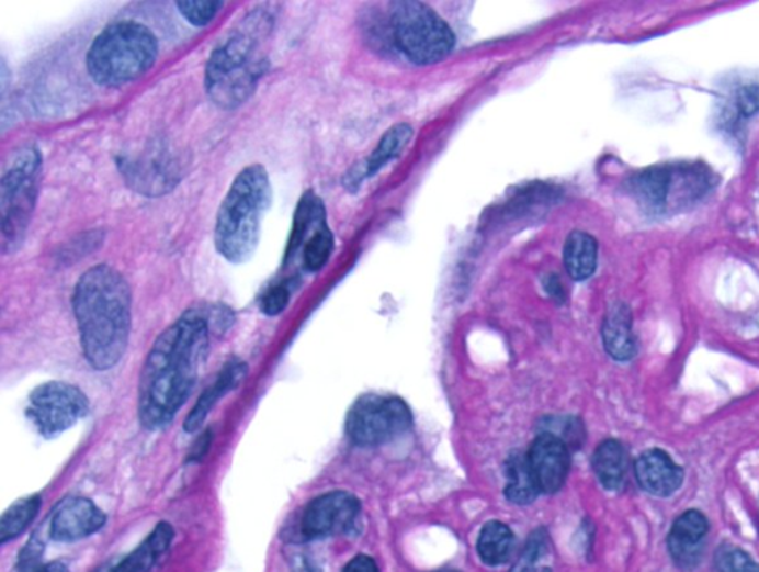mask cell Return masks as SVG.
<instances>
[{
	"label": "cell",
	"mask_w": 759,
	"mask_h": 572,
	"mask_svg": "<svg viewBox=\"0 0 759 572\" xmlns=\"http://www.w3.org/2000/svg\"><path fill=\"white\" fill-rule=\"evenodd\" d=\"M209 315L189 310L155 340L138 385L141 426L159 430L188 401L208 355Z\"/></svg>",
	"instance_id": "cell-1"
},
{
	"label": "cell",
	"mask_w": 759,
	"mask_h": 572,
	"mask_svg": "<svg viewBox=\"0 0 759 572\" xmlns=\"http://www.w3.org/2000/svg\"><path fill=\"white\" fill-rule=\"evenodd\" d=\"M133 294L117 269L97 265L76 283L73 311L83 355L97 370L112 369L124 357L131 334Z\"/></svg>",
	"instance_id": "cell-2"
},
{
	"label": "cell",
	"mask_w": 759,
	"mask_h": 572,
	"mask_svg": "<svg viewBox=\"0 0 759 572\" xmlns=\"http://www.w3.org/2000/svg\"><path fill=\"white\" fill-rule=\"evenodd\" d=\"M272 20L265 12H252L236 24L215 46L206 63L205 87L213 102L223 109L240 106L254 92L268 69L263 54Z\"/></svg>",
	"instance_id": "cell-3"
},
{
	"label": "cell",
	"mask_w": 759,
	"mask_h": 572,
	"mask_svg": "<svg viewBox=\"0 0 759 572\" xmlns=\"http://www.w3.org/2000/svg\"><path fill=\"white\" fill-rule=\"evenodd\" d=\"M272 201L273 189L263 166L252 164L236 176L215 218L214 244L223 258L240 265L254 256Z\"/></svg>",
	"instance_id": "cell-4"
},
{
	"label": "cell",
	"mask_w": 759,
	"mask_h": 572,
	"mask_svg": "<svg viewBox=\"0 0 759 572\" xmlns=\"http://www.w3.org/2000/svg\"><path fill=\"white\" fill-rule=\"evenodd\" d=\"M159 42L137 21H117L95 37L87 54V69L101 87H122L137 81L155 66Z\"/></svg>",
	"instance_id": "cell-5"
},
{
	"label": "cell",
	"mask_w": 759,
	"mask_h": 572,
	"mask_svg": "<svg viewBox=\"0 0 759 572\" xmlns=\"http://www.w3.org/2000/svg\"><path fill=\"white\" fill-rule=\"evenodd\" d=\"M44 175V157L37 145H24L7 162L0 180V235L3 254L23 244L35 213Z\"/></svg>",
	"instance_id": "cell-6"
},
{
	"label": "cell",
	"mask_w": 759,
	"mask_h": 572,
	"mask_svg": "<svg viewBox=\"0 0 759 572\" xmlns=\"http://www.w3.org/2000/svg\"><path fill=\"white\" fill-rule=\"evenodd\" d=\"M390 27L400 52L416 65H435L449 57L455 45L449 23L424 3H392Z\"/></svg>",
	"instance_id": "cell-7"
},
{
	"label": "cell",
	"mask_w": 759,
	"mask_h": 572,
	"mask_svg": "<svg viewBox=\"0 0 759 572\" xmlns=\"http://www.w3.org/2000/svg\"><path fill=\"white\" fill-rule=\"evenodd\" d=\"M411 426L410 407L398 397L365 395L348 415V435L353 444L377 446L403 435Z\"/></svg>",
	"instance_id": "cell-8"
},
{
	"label": "cell",
	"mask_w": 759,
	"mask_h": 572,
	"mask_svg": "<svg viewBox=\"0 0 759 572\" xmlns=\"http://www.w3.org/2000/svg\"><path fill=\"white\" fill-rule=\"evenodd\" d=\"M88 411L90 403L78 386L53 381L33 391L27 414L37 430L49 437L69 430Z\"/></svg>",
	"instance_id": "cell-9"
},
{
	"label": "cell",
	"mask_w": 759,
	"mask_h": 572,
	"mask_svg": "<svg viewBox=\"0 0 759 572\" xmlns=\"http://www.w3.org/2000/svg\"><path fill=\"white\" fill-rule=\"evenodd\" d=\"M360 512L361 503L355 495L344 491L328 492L306 507L302 519L303 536L318 540L349 532Z\"/></svg>",
	"instance_id": "cell-10"
},
{
	"label": "cell",
	"mask_w": 759,
	"mask_h": 572,
	"mask_svg": "<svg viewBox=\"0 0 759 572\" xmlns=\"http://www.w3.org/2000/svg\"><path fill=\"white\" fill-rule=\"evenodd\" d=\"M526 460L540 492L555 494L563 487L571 462L564 439L552 433L540 435L531 445Z\"/></svg>",
	"instance_id": "cell-11"
},
{
	"label": "cell",
	"mask_w": 759,
	"mask_h": 572,
	"mask_svg": "<svg viewBox=\"0 0 759 572\" xmlns=\"http://www.w3.org/2000/svg\"><path fill=\"white\" fill-rule=\"evenodd\" d=\"M710 528V520L699 511L684 512L675 519L668 536V549L675 565L684 571L699 565Z\"/></svg>",
	"instance_id": "cell-12"
},
{
	"label": "cell",
	"mask_w": 759,
	"mask_h": 572,
	"mask_svg": "<svg viewBox=\"0 0 759 572\" xmlns=\"http://www.w3.org/2000/svg\"><path fill=\"white\" fill-rule=\"evenodd\" d=\"M105 515L91 500L83 496L67 498L50 520V537L56 541L82 540L104 527Z\"/></svg>",
	"instance_id": "cell-13"
},
{
	"label": "cell",
	"mask_w": 759,
	"mask_h": 572,
	"mask_svg": "<svg viewBox=\"0 0 759 572\" xmlns=\"http://www.w3.org/2000/svg\"><path fill=\"white\" fill-rule=\"evenodd\" d=\"M635 476L648 494L668 498L682 486L684 470L659 448L648 449L635 461Z\"/></svg>",
	"instance_id": "cell-14"
},
{
	"label": "cell",
	"mask_w": 759,
	"mask_h": 572,
	"mask_svg": "<svg viewBox=\"0 0 759 572\" xmlns=\"http://www.w3.org/2000/svg\"><path fill=\"white\" fill-rule=\"evenodd\" d=\"M174 540V529L168 521L156 525L150 536L111 572H158Z\"/></svg>",
	"instance_id": "cell-15"
},
{
	"label": "cell",
	"mask_w": 759,
	"mask_h": 572,
	"mask_svg": "<svg viewBox=\"0 0 759 572\" xmlns=\"http://www.w3.org/2000/svg\"><path fill=\"white\" fill-rule=\"evenodd\" d=\"M602 340L607 352L614 360L627 361L634 359L638 347L634 329H632V313L630 306L618 302L609 310L602 325Z\"/></svg>",
	"instance_id": "cell-16"
},
{
	"label": "cell",
	"mask_w": 759,
	"mask_h": 572,
	"mask_svg": "<svg viewBox=\"0 0 759 572\" xmlns=\"http://www.w3.org/2000/svg\"><path fill=\"white\" fill-rule=\"evenodd\" d=\"M246 375V363L235 361V363L227 364L226 368L222 370L220 375L217 377V380H215V382L204 391V394H201V397L197 399L195 407H193L192 412H190L188 418L184 420V430L188 433L200 430L202 424L205 423L206 416L209 415L211 410L217 405L223 395H226L229 391L234 390L235 386H238Z\"/></svg>",
	"instance_id": "cell-17"
},
{
	"label": "cell",
	"mask_w": 759,
	"mask_h": 572,
	"mask_svg": "<svg viewBox=\"0 0 759 572\" xmlns=\"http://www.w3.org/2000/svg\"><path fill=\"white\" fill-rule=\"evenodd\" d=\"M411 137L412 128L408 124L394 125V127L387 130L385 136L378 142V146L375 147L374 153L366 159L362 170L350 172V180L345 182L349 183V189L352 188L353 183L360 184L362 179L377 175L392 159L398 158L408 143H410Z\"/></svg>",
	"instance_id": "cell-18"
},
{
	"label": "cell",
	"mask_w": 759,
	"mask_h": 572,
	"mask_svg": "<svg viewBox=\"0 0 759 572\" xmlns=\"http://www.w3.org/2000/svg\"><path fill=\"white\" fill-rule=\"evenodd\" d=\"M565 269L573 280L584 281L593 276L598 262V243L584 231H573L565 239L563 251Z\"/></svg>",
	"instance_id": "cell-19"
},
{
	"label": "cell",
	"mask_w": 759,
	"mask_h": 572,
	"mask_svg": "<svg viewBox=\"0 0 759 572\" xmlns=\"http://www.w3.org/2000/svg\"><path fill=\"white\" fill-rule=\"evenodd\" d=\"M592 466L594 474L605 490H620L625 483L627 473L625 446L614 439L602 441L593 453Z\"/></svg>",
	"instance_id": "cell-20"
},
{
	"label": "cell",
	"mask_w": 759,
	"mask_h": 572,
	"mask_svg": "<svg viewBox=\"0 0 759 572\" xmlns=\"http://www.w3.org/2000/svg\"><path fill=\"white\" fill-rule=\"evenodd\" d=\"M479 558L484 563L490 567H499L501 563L508 562L513 550V534L508 525L501 524L499 520L488 521L480 529L478 537Z\"/></svg>",
	"instance_id": "cell-21"
},
{
	"label": "cell",
	"mask_w": 759,
	"mask_h": 572,
	"mask_svg": "<svg viewBox=\"0 0 759 572\" xmlns=\"http://www.w3.org/2000/svg\"><path fill=\"white\" fill-rule=\"evenodd\" d=\"M506 478H508V485H506L505 495L509 502L522 506V504L534 502L535 496L540 494L526 456L513 453L509 458L506 462Z\"/></svg>",
	"instance_id": "cell-22"
},
{
	"label": "cell",
	"mask_w": 759,
	"mask_h": 572,
	"mask_svg": "<svg viewBox=\"0 0 759 572\" xmlns=\"http://www.w3.org/2000/svg\"><path fill=\"white\" fill-rule=\"evenodd\" d=\"M670 180H672V175L668 168H649V170L639 172L632 180V191L641 204L647 205L652 210H660L665 208Z\"/></svg>",
	"instance_id": "cell-23"
},
{
	"label": "cell",
	"mask_w": 759,
	"mask_h": 572,
	"mask_svg": "<svg viewBox=\"0 0 759 572\" xmlns=\"http://www.w3.org/2000/svg\"><path fill=\"white\" fill-rule=\"evenodd\" d=\"M41 496L32 495L29 498H21L12 504L0 520V541L5 542L14 540L25 531L35 517L39 513Z\"/></svg>",
	"instance_id": "cell-24"
},
{
	"label": "cell",
	"mask_w": 759,
	"mask_h": 572,
	"mask_svg": "<svg viewBox=\"0 0 759 572\" xmlns=\"http://www.w3.org/2000/svg\"><path fill=\"white\" fill-rule=\"evenodd\" d=\"M301 247H303V265H305L307 271H320L325 263L328 262V259H330L332 248H335V237H332L331 231L328 229L327 222H320L311 231L309 237L305 238Z\"/></svg>",
	"instance_id": "cell-25"
},
{
	"label": "cell",
	"mask_w": 759,
	"mask_h": 572,
	"mask_svg": "<svg viewBox=\"0 0 759 572\" xmlns=\"http://www.w3.org/2000/svg\"><path fill=\"white\" fill-rule=\"evenodd\" d=\"M551 549L546 534L537 532L526 542L524 552L509 572H552L547 565Z\"/></svg>",
	"instance_id": "cell-26"
},
{
	"label": "cell",
	"mask_w": 759,
	"mask_h": 572,
	"mask_svg": "<svg viewBox=\"0 0 759 572\" xmlns=\"http://www.w3.org/2000/svg\"><path fill=\"white\" fill-rule=\"evenodd\" d=\"M175 7L189 24L195 27H205L215 19L218 11L225 7V3L222 0H215V2L214 0H206V2L181 0V2L175 3Z\"/></svg>",
	"instance_id": "cell-27"
},
{
	"label": "cell",
	"mask_w": 759,
	"mask_h": 572,
	"mask_svg": "<svg viewBox=\"0 0 759 572\" xmlns=\"http://www.w3.org/2000/svg\"><path fill=\"white\" fill-rule=\"evenodd\" d=\"M716 572H759V565L739 547L724 545L716 550Z\"/></svg>",
	"instance_id": "cell-28"
},
{
	"label": "cell",
	"mask_w": 759,
	"mask_h": 572,
	"mask_svg": "<svg viewBox=\"0 0 759 572\" xmlns=\"http://www.w3.org/2000/svg\"><path fill=\"white\" fill-rule=\"evenodd\" d=\"M290 298L291 292L288 285L285 283L277 284L264 294L263 300H261V311H263L265 315H270V317L281 314L282 311L286 309V305H288Z\"/></svg>",
	"instance_id": "cell-29"
},
{
	"label": "cell",
	"mask_w": 759,
	"mask_h": 572,
	"mask_svg": "<svg viewBox=\"0 0 759 572\" xmlns=\"http://www.w3.org/2000/svg\"><path fill=\"white\" fill-rule=\"evenodd\" d=\"M42 552H44V546H42V542L37 540V538H33L32 541H29V545L25 546L20 557V571L33 572L37 570V568L41 567Z\"/></svg>",
	"instance_id": "cell-30"
},
{
	"label": "cell",
	"mask_w": 759,
	"mask_h": 572,
	"mask_svg": "<svg viewBox=\"0 0 759 572\" xmlns=\"http://www.w3.org/2000/svg\"><path fill=\"white\" fill-rule=\"evenodd\" d=\"M737 106L745 116L754 115L759 111V86H748L741 88L739 97H737Z\"/></svg>",
	"instance_id": "cell-31"
},
{
	"label": "cell",
	"mask_w": 759,
	"mask_h": 572,
	"mask_svg": "<svg viewBox=\"0 0 759 572\" xmlns=\"http://www.w3.org/2000/svg\"><path fill=\"white\" fill-rule=\"evenodd\" d=\"M343 572H380L377 563L366 554H358L345 565Z\"/></svg>",
	"instance_id": "cell-32"
},
{
	"label": "cell",
	"mask_w": 759,
	"mask_h": 572,
	"mask_svg": "<svg viewBox=\"0 0 759 572\" xmlns=\"http://www.w3.org/2000/svg\"><path fill=\"white\" fill-rule=\"evenodd\" d=\"M211 444V433L206 431L204 436L197 441L196 449H193L192 458L193 460H201L204 458L206 451H208Z\"/></svg>",
	"instance_id": "cell-33"
},
{
	"label": "cell",
	"mask_w": 759,
	"mask_h": 572,
	"mask_svg": "<svg viewBox=\"0 0 759 572\" xmlns=\"http://www.w3.org/2000/svg\"><path fill=\"white\" fill-rule=\"evenodd\" d=\"M546 289L547 292L551 293V296L554 298H559V300H563V289H560V284L558 279H556L555 276L550 277L546 281Z\"/></svg>",
	"instance_id": "cell-34"
},
{
	"label": "cell",
	"mask_w": 759,
	"mask_h": 572,
	"mask_svg": "<svg viewBox=\"0 0 759 572\" xmlns=\"http://www.w3.org/2000/svg\"><path fill=\"white\" fill-rule=\"evenodd\" d=\"M33 572H69V568L63 562H49L46 565H41Z\"/></svg>",
	"instance_id": "cell-35"
},
{
	"label": "cell",
	"mask_w": 759,
	"mask_h": 572,
	"mask_svg": "<svg viewBox=\"0 0 759 572\" xmlns=\"http://www.w3.org/2000/svg\"><path fill=\"white\" fill-rule=\"evenodd\" d=\"M438 572H455V571L444 570V571H438Z\"/></svg>",
	"instance_id": "cell-36"
}]
</instances>
